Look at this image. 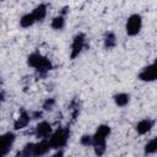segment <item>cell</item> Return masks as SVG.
<instances>
[{
  "label": "cell",
  "mask_w": 157,
  "mask_h": 157,
  "mask_svg": "<svg viewBox=\"0 0 157 157\" xmlns=\"http://www.w3.org/2000/svg\"><path fill=\"white\" fill-rule=\"evenodd\" d=\"M50 26H52V28H54L55 31L63 29V28L65 27V16H64L63 13H60V15L53 17V20H52V22H50Z\"/></svg>",
  "instance_id": "16"
},
{
  "label": "cell",
  "mask_w": 157,
  "mask_h": 157,
  "mask_svg": "<svg viewBox=\"0 0 157 157\" xmlns=\"http://www.w3.org/2000/svg\"><path fill=\"white\" fill-rule=\"evenodd\" d=\"M118 40H117V36L114 34V32H105L104 37H103V45L105 49H113L115 48Z\"/></svg>",
  "instance_id": "14"
},
{
  "label": "cell",
  "mask_w": 157,
  "mask_h": 157,
  "mask_svg": "<svg viewBox=\"0 0 157 157\" xmlns=\"http://www.w3.org/2000/svg\"><path fill=\"white\" fill-rule=\"evenodd\" d=\"M52 157H65V156H64V152H63V151H58V152L54 153Z\"/></svg>",
  "instance_id": "20"
},
{
  "label": "cell",
  "mask_w": 157,
  "mask_h": 157,
  "mask_svg": "<svg viewBox=\"0 0 157 157\" xmlns=\"http://www.w3.org/2000/svg\"><path fill=\"white\" fill-rule=\"evenodd\" d=\"M53 134V128L52 124L47 120H43L40 123H38L34 128V135L38 140H43V139H48L50 135Z\"/></svg>",
  "instance_id": "7"
},
{
  "label": "cell",
  "mask_w": 157,
  "mask_h": 157,
  "mask_svg": "<svg viewBox=\"0 0 157 157\" xmlns=\"http://www.w3.org/2000/svg\"><path fill=\"white\" fill-rule=\"evenodd\" d=\"M110 135V126L107 124L99 125L92 135V147L97 157H102L107 150V139Z\"/></svg>",
  "instance_id": "1"
},
{
  "label": "cell",
  "mask_w": 157,
  "mask_h": 157,
  "mask_svg": "<svg viewBox=\"0 0 157 157\" xmlns=\"http://www.w3.org/2000/svg\"><path fill=\"white\" fill-rule=\"evenodd\" d=\"M16 157H22V155H21V153H18V155H17Z\"/></svg>",
  "instance_id": "21"
},
{
  "label": "cell",
  "mask_w": 157,
  "mask_h": 157,
  "mask_svg": "<svg viewBox=\"0 0 157 157\" xmlns=\"http://www.w3.org/2000/svg\"><path fill=\"white\" fill-rule=\"evenodd\" d=\"M113 101H114L115 105H118L120 108H124L130 103V94L125 93V92H119V93L113 96Z\"/></svg>",
  "instance_id": "13"
},
{
  "label": "cell",
  "mask_w": 157,
  "mask_h": 157,
  "mask_svg": "<svg viewBox=\"0 0 157 157\" xmlns=\"http://www.w3.org/2000/svg\"><path fill=\"white\" fill-rule=\"evenodd\" d=\"M69 137H70V129L67 126H63V128H59L55 131H53V134L48 137V140H49L52 148L59 150L67 144Z\"/></svg>",
  "instance_id": "3"
},
{
  "label": "cell",
  "mask_w": 157,
  "mask_h": 157,
  "mask_svg": "<svg viewBox=\"0 0 157 157\" xmlns=\"http://www.w3.org/2000/svg\"><path fill=\"white\" fill-rule=\"evenodd\" d=\"M36 18L37 22H42L45 17H47V12H48V6L47 4H39L37 5L32 11H31Z\"/></svg>",
  "instance_id": "12"
},
{
  "label": "cell",
  "mask_w": 157,
  "mask_h": 157,
  "mask_svg": "<svg viewBox=\"0 0 157 157\" xmlns=\"http://www.w3.org/2000/svg\"><path fill=\"white\" fill-rule=\"evenodd\" d=\"M54 105H55V99L54 98H47L42 107L44 110H52L54 108Z\"/></svg>",
  "instance_id": "18"
},
{
  "label": "cell",
  "mask_w": 157,
  "mask_h": 157,
  "mask_svg": "<svg viewBox=\"0 0 157 157\" xmlns=\"http://www.w3.org/2000/svg\"><path fill=\"white\" fill-rule=\"evenodd\" d=\"M36 22H37V21H36V18H34V16H33L32 12H27V13L22 15L21 18H20V26H21L22 28H29V27H32Z\"/></svg>",
  "instance_id": "15"
},
{
  "label": "cell",
  "mask_w": 157,
  "mask_h": 157,
  "mask_svg": "<svg viewBox=\"0 0 157 157\" xmlns=\"http://www.w3.org/2000/svg\"><path fill=\"white\" fill-rule=\"evenodd\" d=\"M27 64H28V66H31L32 69H34L39 75H45L47 72H49L53 69L52 61L47 56L42 55L38 52H34V53H32V54L28 55Z\"/></svg>",
  "instance_id": "2"
},
{
  "label": "cell",
  "mask_w": 157,
  "mask_h": 157,
  "mask_svg": "<svg viewBox=\"0 0 157 157\" xmlns=\"http://www.w3.org/2000/svg\"><path fill=\"white\" fill-rule=\"evenodd\" d=\"M153 124H155V121H153L152 119L145 118V119H141V120L136 124L135 130H136V132H137L139 135H146V134H148V132L152 130Z\"/></svg>",
  "instance_id": "10"
},
{
  "label": "cell",
  "mask_w": 157,
  "mask_h": 157,
  "mask_svg": "<svg viewBox=\"0 0 157 157\" xmlns=\"http://www.w3.org/2000/svg\"><path fill=\"white\" fill-rule=\"evenodd\" d=\"M144 152L145 155H153L157 152V137H152L145 144Z\"/></svg>",
  "instance_id": "17"
},
{
  "label": "cell",
  "mask_w": 157,
  "mask_h": 157,
  "mask_svg": "<svg viewBox=\"0 0 157 157\" xmlns=\"http://www.w3.org/2000/svg\"><path fill=\"white\" fill-rule=\"evenodd\" d=\"M86 47V36L83 33H77L71 42V48H70V58L71 60H75L85 49Z\"/></svg>",
  "instance_id": "5"
},
{
  "label": "cell",
  "mask_w": 157,
  "mask_h": 157,
  "mask_svg": "<svg viewBox=\"0 0 157 157\" xmlns=\"http://www.w3.org/2000/svg\"><path fill=\"white\" fill-rule=\"evenodd\" d=\"M49 150H52V146H50V144H49V140H48V139L39 140L38 142H36V144L33 145V157L43 156V155H45Z\"/></svg>",
  "instance_id": "9"
},
{
  "label": "cell",
  "mask_w": 157,
  "mask_h": 157,
  "mask_svg": "<svg viewBox=\"0 0 157 157\" xmlns=\"http://www.w3.org/2000/svg\"><path fill=\"white\" fill-rule=\"evenodd\" d=\"M31 119H32V115H31L28 112H26L25 109H22L21 113H20V115H18V118H16V120H15V123H13L15 130H20V129L26 128V126L29 124Z\"/></svg>",
  "instance_id": "11"
},
{
  "label": "cell",
  "mask_w": 157,
  "mask_h": 157,
  "mask_svg": "<svg viewBox=\"0 0 157 157\" xmlns=\"http://www.w3.org/2000/svg\"><path fill=\"white\" fill-rule=\"evenodd\" d=\"M16 140V135L12 131H7L1 136V156L5 157L12 148Z\"/></svg>",
  "instance_id": "8"
},
{
  "label": "cell",
  "mask_w": 157,
  "mask_h": 157,
  "mask_svg": "<svg viewBox=\"0 0 157 157\" xmlns=\"http://www.w3.org/2000/svg\"><path fill=\"white\" fill-rule=\"evenodd\" d=\"M80 144L83 146H92V135H82L80 139Z\"/></svg>",
  "instance_id": "19"
},
{
  "label": "cell",
  "mask_w": 157,
  "mask_h": 157,
  "mask_svg": "<svg viewBox=\"0 0 157 157\" xmlns=\"http://www.w3.org/2000/svg\"><path fill=\"white\" fill-rule=\"evenodd\" d=\"M139 80H141L144 82L157 81V59L153 63H151L150 65L141 69V71L139 72Z\"/></svg>",
  "instance_id": "6"
},
{
  "label": "cell",
  "mask_w": 157,
  "mask_h": 157,
  "mask_svg": "<svg viewBox=\"0 0 157 157\" xmlns=\"http://www.w3.org/2000/svg\"><path fill=\"white\" fill-rule=\"evenodd\" d=\"M142 16L140 13H131L125 22V32L128 36H137L142 29Z\"/></svg>",
  "instance_id": "4"
}]
</instances>
